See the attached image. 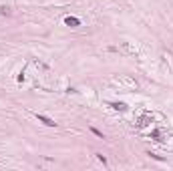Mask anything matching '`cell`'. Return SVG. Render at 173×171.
Returning a JSON list of instances; mask_svg holds the SVG:
<instances>
[{"label": "cell", "mask_w": 173, "mask_h": 171, "mask_svg": "<svg viewBox=\"0 0 173 171\" xmlns=\"http://www.w3.org/2000/svg\"><path fill=\"white\" fill-rule=\"evenodd\" d=\"M64 24L71 26V28H77V26H81V20L75 18V16H67V18H64Z\"/></svg>", "instance_id": "obj_2"}, {"label": "cell", "mask_w": 173, "mask_h": 171, "mask_svg": "<svg viewBox=\"0 0 173 171\" xmlns=\"http://www.w3.org/2000/svg\"><path fill=\"white\" fill-rule=\"evenodd\" d=\"M91 131H93V133H95L97 137H101V139H105V135H103V133H101V131L97 129V127H91Z\"/></svg>", "instance_id": "obj_4"}, {"label": "cell", "mask_w": 173, "mask_h": 171, "mask_svg": "<svg viewBox=\"0 0 173 171\" xmlns=\"http://www.w3.org/2000/svg\"><path fill=\"white\" fill-rule=\"evenodd\" d=\"M111 107L115 111H127V105L125 103H111Z\"/></svg>", "instance_id": "obj_3"}, {"label": "cell", "mask_w": 173, "mask_h": 171, "mask_svg": "<svg viewBox=\"0 0 173 171\" xmlns=\"http://www.w3.org/2000/svg\"><path fill=\"white\" fill-rule=\"evenodd\" d=\"M36 119H38V123H42V125H47V127H56V123L50 119V117H45V115H36Z\"/></svg>", "instance_id": "obj_1"}, {"label": "cell", "mask_w": 173, "mask_h": 171, "mask_svg": "<svg viewBox=\"0 0 173 171\" xmlns=\"http://www.w3.org/2000/svg\"><path fill=\"white\" fill-rule=\"evenodd\" d=\"M0 14H2V16H8V14H10V10H8L6 6H2V8H0Z\"/></svg>", "instance_id": "obj_5"}, {"label": "cell", "mask_w": 173, "mask_h": 171, "mask_svg": "<svg viewBox=\"0 0 173 171\" xmlns=\"http://www.w3.org/2000/svg\"><path fill=\"white\" fill-rule=\"evenodd\" d=\"M151 157H153V159H157V161H163V157H159V155H155V153H149Z\"/></svg>", "instance_id": "obj_7"}, {"label": "cell", "mask_w": 173, "mask_h": 171, "mask_svg": "<svg viewBox=\"0 0 173 171\" xmlns=\"http://www.w3.org/2000/svg\"><path fill=\"white\" fill-rule=\"evenodd\" d=\"M97 159L103 163V165H107V159H105V155H101V153H97Z\"/></svg>", "instance_id": "obj_6"}]
</instances>
